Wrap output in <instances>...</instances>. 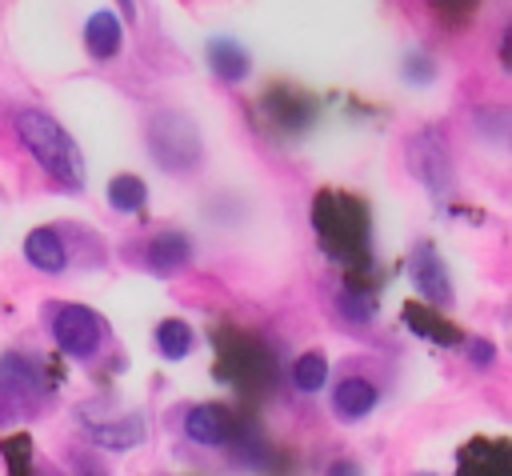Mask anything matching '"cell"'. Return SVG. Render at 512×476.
I'll return each instance as SVG.
<instances>
[{
  "label": "cell",
  "instance_id": "obj_3",
  "mask_svg": "<svg viewBox=\"0 0 512 476\" xmlns=\"http://www.w3.org/2000/svg\"><path fill=\"white\" fill-rule=\"evenodd\" d=\"M408 272H412V284H416V292L424 296V300H432V304H452V276H448V268H444V260L436 256V248H428V244H420L416 252H412V260H408Z\"/></svg>",
  "mask_w": 512,
  "mask_h": 476
},
{
  "label": "cell",
  "instance_id": "obj_2",
  "mask_svg": "<svg viewBox=\"0 0 512 476\" xmlns=\"http://www.w3.org/2000/svg\"><path fill=\"white\" fill-rule=\"evenodd\" d=\"M52 340H56V348L64 356L84 360V356H92L100 348L104 320L92 308H84V304H60L56 316H52Z\"/></svg>",
  "mask_w": 512,
  "mask_h": 476
},
{
  "label": "cell",
  "instance_id": "obj_14",
  "mask_svg": "<svg viewBox=\"0 0 512 476\" xmlns=\"http://www.w3.org/2000/svg\"><path fill=\"white\" fill-rule=\"evenodd\" d=\"M144 200H148V188H144L140 176H116V180L108 184V204H112L116 212H140Z\"/></svg>",
  "mask_w": 512,
  "mask_h": 476
},
{
  "label": "cell",
  "instance_id": "obj_5",
  "mask_svg": "<svg viewBox=\"0 0 512 476\" xmlns=\"http://www.w3.org/2000/svg\"><path fill=\"white\" fill-rule=\"evenodd\" d=\"M120 44H124V20L116 12H108V8L92 12L88 24H84V48H88V56L92 60H112L120 52Z\"/></svg>",
  "mask_w": 512,
  "mask_h": 476
},
{
  "label": "cell",
  "instance_id": "obj_9",
  "mask_svg": "<svg viewBox=\"0 0 512 476\" xmlns=\"http://www.w3.org/2000/svg\"><path fill=\"white\" fill-rule=\"evenodd\" d=\"M208 68H212V72H216L224 84H240V80L248 76L252 60H248V52H244L236 40L216 36V40L208 44Z\"/></svg>",
  "mask_w": 512,
  "mask_h": 476
},
{
  "label": "cell",
  "instance_id": "obj_4",
  "mask_svg": "<svg viewBox=\"0 0 512 476\" xmlns=\"http://www.w3.org/2000/svg\"><path fill=\"white\" fill-rule=\"evenodd\" d=\"M376 400H380V392L364 376H348V380H340L332 388V412H336V420H348V424L352 420H364L376 408Z\"/></svg>",
  "mask_w": 512,
  "mask_h": 476
},
{
  "label": "cell",
  "instance_id": "obj_6",
  "mask_svg": "<svg viewBox=\"0 0 512 476\" xmlns=\"http://www.w3.org/2000/svg\"><path fill=\"white\" fill-rule=\"evenodd\" d=\"M184 436L200 448H220L224 436H228V424H224V412L216 404H196L184 412Z\"/></svg>",
  "mask_w": 512,
  "mask_h": 476
},
{
  "label": "cell",
  "instance_id": "obj_10",
  "mask_svg": "<svg viewBox=\"0 0 512 476\" xmlns=\"http://www.w3.org/2000/svg\"><path fill=\"white\" fill-rule=\"evenodd\" d=\"M0 388L16 400H36L40 392V368H32L24 356H4L0 360Z\"/></svg>",
  "mask_w": 512,
  "mask_h": 476
},
{
  "label": "cell",
  "instance_id": "obj_7",
  "mask_svg": "<svg viewBox=\"0 0 512 476\" xmlns=\"http://www.w3.org/2000/svg\"><path fill=\"white\" fill-rule=\"evenodd\" d=\"M24 256H28V264L40 268V272H64V264H68V248H64V240H60L56 228H36V232H28Z\"/></svg>",
  "mask_w": 512,
  "mask_h": 476
},
{
  "label": "cell",
  "instance_id": "obj_16",
  "mask_svg": "<svg viewBox=\"0 0 512 476\" xmlns=\"http://www.w3.org/2000/svg\"><path fill=\"white\" fill-rule=\"evenodd\" d=\"M116 4H120V12H124V16H128V20H132V16H136V4H132V0H116Z\"/></svg>",
  "mask_w": 512,
  "mask_h": 476
},
{
  "label": "cell",
  "instance_id": "obj_8",
  "mask_svg": "<svg viewBox=\"0 0 512 476\" xmlns=\"http://www.w3.org/2000/svg\"><path fill=\"white\" fill-rule=\"evenodd\" d=\"M188 260H192V244H188L184 232H160V236L148 244V268H152L156 276H172V272H180Z\"/></svg>",
  "mask_w": 512,
  "mask_h": 476
},
{
  "label": "cell",
  "instance_id": "obj_12",
  "mask_svg": "<svg viewBox=\"0 0 512 476\" xmlns=\"http://www.w3.org/2000/svg\"><path fill=\"white\" fill-rule=\"evenodd\" d=\"M196 348V332L184 320H160L156 324V352L164 360H184Z\"/></svg>",
  "mask_w": 512,
  "mask_h": 476
},
{
  "label": "cell",
  "instance_id": "obj_13",
  "mask_svg": "<svg viewBox=\"0 0 512 476\" xmlns=\"http://www.w3.org/2000/svg\"><path fill=\"white\" fill-rule=\"evenodd\" d=\"M324 380H328V356H324V352H304V356H296V364H292V384H296L300 392H320Z\"/></svg>",
  "mask_w": 512,
  "mask_h": 476
},
{
  "label": "cell",
  "instance_id": "obj_17",
  "mask_svg": "<svg viewBox=\"0 0 512 476\" xmlns=\"http://www.w3.org/2000/svg\"><path fill=\"white\" fill-rule=\"evenodd\" d=\"M416 476H428V472H416Z\"/></svg>",
  "mask_w": 512,
  "mask_h": 476
},
{
  "label": "cell",
  "instance_id": "obj_1",
  "mask_svg": "<svg viewBox=\"0 0 512 476\" xmlns=\"http://www.w3.org/2000/svg\"><path fill=\"white\" fill-rule=\"evenodd\" d=\"M16 136L20 144L36 156V164L56 180L64 184L68 192H80L84 188V156L76 148V140L40 108H20L16 112Z\"/></svg>",
  "mask_w": 512,
  "mask_h": 476
},
{
  "label": "cell",
  "instance_id": "obj_15",
  "mask_svg": "<svg viewBox=\"0 0 512 476\" xmlns=\"http://www.w3.org/2000/svg\"><path fill=\"white\" fill-rule=\"evenodd\" d=\"M324 476H360V468H356L352 460H332V464L324 468Z\"/></svg>",
  "mask_w": 512,
  "mask_h": 476
},
{
  "label": "cell",
  "instance_id": "obj_11",
  "mask_svg": "<svg viewBox=\"0 0 512 476\" xmlns=\"http://www.w3.org/2000/svg\"><path fill=\"white\" fill-rule=\"evenodd\" d=\"M92 440L112 448V452H128L144 440V420L140 416H120V420H108V424H96L92 428Z\"/></svg>",
  "mask_w": 512,
  "mask_h": 476
}]
</instances>
